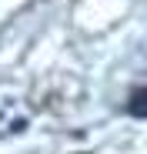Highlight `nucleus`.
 <instances>
[{
	"label": "nucleus",
	"mask_w": 147,
	"mask_h": 154,
	"mask_svg": "<svg viewBox=\"0 0 147 154\" xmlns=\"http://www.w3.org/2000/svg\"><path fill=\"white\" fill-rule=\"evenodd\" d=\"M127 111H130L134 117H147V87H140V91H134V94H130Z\"/></svg>",
	"instance_id": "nucleus-1"
}]
</instances>
